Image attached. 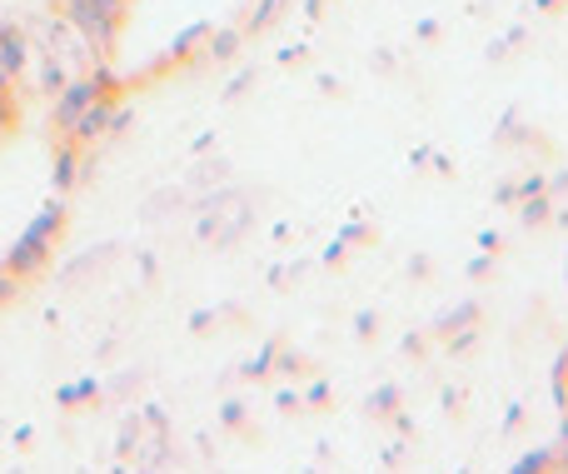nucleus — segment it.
Listing matches in <instances>:
<instances>
[{"label": "nucleus", "instance_id": "1", "mask_svg": "<svg viewBox=\"0 0 568 474\" xmlns=\"http://www.w3.org/2000/svg\"><path fill=\"white\" fill-rule=\"evenodd\" d=\"M60 225H65V205L60 200H50V205H40V215L30 220L26 230H20V240L10 245V255H6V265L0 270H10V275H36L40 265H45V255H50V240L60 235Z\"/></svg>", "mask_w": 568, "mask_h": 474}, {"label": "nucleus", "instance_id": "2", "mask_svg": "<svg viewBox=\"0 0 568 474\" xmlns=\"http://www.w3.org/2000/svg\"><path fill=\"white\" fill-rule=\"evenodd\" d=\"M120 6H125V0H70V26L85 30L90 46H110Z\"/></svg>", "mask_w": 568, "mask_h": 474}, {"label": "nucleus", "instance_id": "3", "mask_svg": "<svg viewBox=\"0 0 568 474\" xmlns=\"http://www.w3.org/2000/svg\"><path fill=\"white\" fill-rule=\"evenodd\" d=\"M105 95V85L100 80H70V85H60V100H55V125H75L80 115H85L95 100Z\"/></svg>", "mask_w": 568, "mask_h": 474}, {"label": "nucleus", "instance_id": "4", "mask_svg": "<svg viewBox=\"0 0 568 474\" xmlns=\"http://www.w3.org/2000/svg\"><path fill=\"white\" fill-rule=\"evenodd\" d=\"M125 125H130V110H110L105 95H100L95 105H90L70 130H75V140H100L105 130H125Z\"/></svg>", "mask_w": 568, "mask_h": 474}, {"label": "nucleus", "instance_id": "5", "mask_svg": "<svg viewBox=\"0 0 568 474\" xmlns=\"http://www.w3.org/2000/svg\"><path fill=\"white\" fill-rule=\"evenodd\" d=\"M20 60H26V46H20V36H16V30H0V80L16 75Z\"/></svg>", "mask_w": 568, "mask_h": 474}, {"label": "nucleus", "instance_id": "6", "mask_svg": "<svg viewBox=\"0 0 568 474\" xmlns=\"http://www.w3.org/2000/svg\"><path fill=\"white\" fill-rule=\"evenodd\" d=\"M95 390H100V380H95V375H90V380H75V385L60 390V405H80V400H90Z\"/></svg>", "mask_w": 568, "mask_h": 474}, {"label": "nucleus", "instance_id": "7", "mask_svg": "<svg viewBox=\"0 0 568 474\" xmlns=\"http://www.w3.org/2000/svg\"><path fill=\"white\" fill-rule=\"evenodd\" d=\"M55 185L60 190L75 185V150H60V155H55Z\"/></svg>", "mask_w": 568, "mask_h": 474}, {"label": "nucleus", "instance_id": "8", "mask_svg": "<svg viewBox=\"0 0 568 474\" xmlns=\"http://www.w3.org/2000/svg\"><path fill=\"white\" fill-rule=\"evenodd\" d=\"M200 36H210V26H190V30H180V36H175V46H170V56H185V50L195 46Z\"/></svg>", "mask_w": 568, "mask_h": 474}, {"label": "nucleus", "instance_id": "9", "mask_svg": "<svg viewBox=\"0 0 568 474\" xmlns=\"http://www.w3.org/2000/svg\"><path fill=\"white\" fill-rule=\"evenodd\" d=\"M235 46H240V36H235V30H225V36H215V40H210V56L230 60V56H235Z\"/></svg>", "mask_w": 568, "mask_h": 474}, {"label": "nucleus", "instance_id": "10", "mask_svg": "<svg viewBox=\"0 0 568 474\" xmlns=\"http://www.w3.org/2000/svg\"><path fill=\"white\" fill-rule=\"evenodd\" d=\"M270 360H275V345H265V350H260V355L245 365V375H265V370H270Z\"/></svg>", "mask_w": 568, "mask_h": 474}, {"label": "nucleus", "instance_id": "11", "mask_svg": "<svg viewBox=\"0 0 568 474\" xmlns=\"http://www.w3.org/2000/svg\"><path fill=\"white\" fill-rule=\"evenodd\" d=\"M275 6H280V0H260V10H255V16H250V26H270V20H275Z\"/></svg>", "mask_w": 568, "mask_h": 474}, {"label": "nucleus", "instance_id": "12", "mask_svg": "<svg viewBox=\"0 0 568 474\" xmlns=\"http://www.w3.org/2000/svg\"><path fill=\"white\" fill-rule=\"evenodd\" d=\"M544 465H554V455H544V450H539V455H524L514 470H519V474H529V470H544Z\"/></svg>", "mask_w": 568, "mask_h": 474}, {"label": "nucleus", "instance_id": "13", "mask_svg": "<svg viewBox=\"0 0 568 474\" xmlns=\"http://www.w3.org/2000/svg\"><path fill=\"white\" fill-rule=\"evenodd\" d=\"M549 215V205H544V200H529V205H524V225H534V220H544Z\"/></svg>", "mask_w": 568, "mask_h": 474}, {"label": "nucleus", "instance_id": "14", "mask_svg": "<svg viewBox=\"0 0 568 474\" xmlns=\"http://www.w3.org/2000/svg\"><path fill=\"white\" fill-rule=\"evenodd\" d=\"M10 290H16V275H10V270H0V300H10Z\"/></svg>", "mask_w": 568, "mask_h": 474}, {"label": "nucleus", "instance_id": "15", "mask_svg": "<svg viewBox=\"0 0 568 474\" xmlns=\"http://www.w3.org/2000/svg\"><path fill=\"white\" fill-rule=\"evenodd\" d=\"M245 420V405H225V425H240Z\"/></svg>", "mask_w": 568, "mask_h": 474}]
</instances>
